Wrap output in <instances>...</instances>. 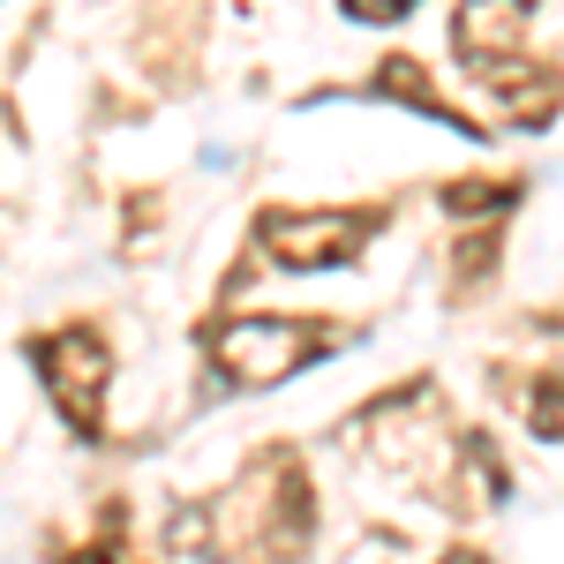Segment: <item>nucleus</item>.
<instances>
[{"mask_svg":"<svg viewBox=\"0 0 564 564\" xmlns=\"http://www.w3.org/2000/svg\"><path fill=\"white\" fill-rule=\"evenodd\" d=\"M31 369H39L45 399H53V414L68 422L76 436H98V422H106V377H113V354H106V339L90 332V324H68V332H45V339H31Z\"/></svg>","mask_w":564,"mask_h":564,"instance_id":"nucleus-1","label":"nucleus"},{"mask_svg":"<svg viewBox=\"0 0 564 564\" xmlns=\"http://www.w3.org/2000/svg\"><path fill=\"white\" fill-rule=\"evenodd\" d=\"M324 347H332V324H308V316H226L212 332V361L226 369V384H279Z\"/></svg>","mask_w":564,"mask_h":564,"instance_id":"nucleus-2","label":"nucleus"},{"mask_svg":"<svg viewBox=\"0 0 564 564\" xmlns=\"http://www.w3.org/2000/svg\"><path fill=\"white\" fill-rule=\"evenodd\" d=\"M377 226H384L377 204H361V212H263L257 241H263V257L286 263V271H332V263L361 257Z\"/></svg>","mask_w":564,"mask_h":564,"instance_id":"nucleus-3","label":"nucleus"},{"mask_svg":"<svg viewBox=\"0 0 564 564\" xmlns=\"http://www.w3.org/2000/svg\"><path fill=\"white\" fill-rule=\"evenodd\" d=\"M475 84L497 98V113L512 121V129H542L550 113H557L564 84L550 68H534V61H497V68H475Z\"/></svg>","mask_w":564,"mask_h":564,"instance_id":"nucleus-4","label":"nucleus"},{"mask_svg":"<svg viewBox=\"0 0 564 564\" xmlns=\"http://www.w3.org/2000/svg\"><path fill=\"white\" fill-rule=\"evenodd\" d=\"M369 90H377V98H391V106H414V113H430V121H444V129H459V135H489V129H475V121H467V113H459V106L430 84V68H422V61H406V53L377 61Z\"/></svg>","mask_w":564,"mask_h":564,"instance_id":"nucleus-5","label":"nucleus"},{"mask_svg":"<svg viewBox=\"0 0 564 564\" xmlns=\"http://www.w3.org/2000/svg\"><path fill=\"white\" fill-rule=\"evenodd\" d=\"M520 196H527V181H452L444 188V212L452 218H489V212H520Z\"/></svg>","mask_w":564,"mask_h":564,"instance_id":"nucleus-6","label":"nucleus"},{"mask_svg":"<svg viewBox=\"0 0 564 564\" xmlns=\"http://www.w3.org/2000/svg\"><path fill=\"white\" fill-rule=\"evenodd\" d=\"M527 430L564 444V377H534V399H527Z\"/></svg>","mask_w":564,"mask_h":564,"instance_id":"nucleus-7","label":"nucleus"},{"mask_svg":"<svg viewBox=\"0 0 564 564\" xmlns=\"http://www.w3.org/2000/svg\"><path fill=\"white\" fill-rule=\"evenodd\" d=\"M347 15L354 23H406L414 8H406V0H347Z\"/></svg>","mask_w":564,"mask_h":564,"instance_id":"nucleus-8","label":"nucleus"},{"mask_svg":"<svg viewBox=\"0 0 564 564\" xmlns=\"http://www.w3.org/2000/svg\"><path fill=\"white\" fill-rule=\"evenodd\" d=\"M436 564H489L481 550H452V557H436Z\"/></svg>","mask_w":564,"mask_h":564,"instance_id":"nucleus-9","label":"nucleus"}]
</instances>
